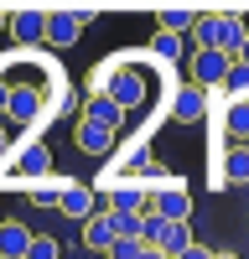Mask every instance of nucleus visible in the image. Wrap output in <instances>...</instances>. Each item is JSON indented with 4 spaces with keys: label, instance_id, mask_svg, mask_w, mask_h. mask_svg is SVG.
Instances as JSON below:
<instances>
[{
    "label": "nucleus",
    "instance_id": "28",
    "mask_svg": "<svg viewBox=\"0 0 249 259\" xmlns=\"http://www.w3.org/2000/svg\"><path fill=\"white\" fill-rule=\"evenodd\" d=\"M6 94H11V83H0V114H6Z\"/></svg>",
    "mask_w": 249,
    "mask_h": 259
},
{
    "label": "nucleus",
    "instance_id": "14",
    "mask_svg": "<svg viewBox=\"0 0 249 259\" xmlns=\"http://www.w3.org/2000/svg\"><path fill=\"white\" fill-rule=\"evenodd\" d=\"M109 202H114L109 212H135V218H145V212H151V192H145V187H124V192H114Z\"/></svg>",
    "mask_w": 249,
    "mask_h": 259
},
{
    "label": "nucleus",
    "instance_id": "10",
    "mask_svg": "<svg viewBox=\"0 0 249 259\" xmlns=\"http://www.w3.org/2000/svg\"><path fill=\"white\" fill-rule=\"evenodd\" d=\"M73 140H78V150H89V156H104V150L114 145V130H104L94 119H78L73 124Z\"/></svg>",
    "mask_w": 249,
    "mask_h": 259
},
{
    "label": "nucleus",
    "instance_id": "7",
    "mask_svg": "<svg viewBox=\"0 0 249 259\" xmlns=\"http://www.w3.org/2000/svg\"><path fill=\"white\" fill-rule=\"evenodd\" d=\"M6 26H11V36H21V41H42V31H47V11L21 6V11L6 16Z\"/></svg>",
    "mask_w": 249,
    "mask_h": 259
},
{
    "label": "nucleus",
    "instance_id": "29",
    "mask_svg": "<svg viewBox=\"0 0 249 259\" xmlns=\"http://www.w3.org/2000/svg\"><path fill=\"white\" fill-rule=\"evenodd\" d=\"M6 16H11V11H0V26H6ZM0 36H6V31H0Z\"/></svg>",
    "mask_w": 249,
    "mask_h": 259
},
{
    "label": "nucleus",
    "instance_id": "1",
    "mask_svg": "<svg viewBox=\"0 0 249 259\" xmlns=\"http://www.w3.org/2000/svg\"><path fill=\"white\" fill-rule=\"evenodd\" d=\"M89 21H94L89 6H57V11H47V31H42V41H47V47H73Z\"/></svg>",
    "mask_w": 249,
    "mask_h": 259
},
{
    "label": "nucleus",
    "instance_id": "13",
    "mask_svg": "<svg viewBox=\"0 0 249 259\" xmlns=\"http://www.w3.org/2000/svg\"><path fill=\"white\" fill-rule=\"evenodd\" d=\"M83 119H94V124H104V130H119V124H124V109H119L114 99L94 94V99H89V109H83Z\"/></svg>",
    "mask_w": 249,
    "mask_h": 259
},
{
    "label": "nucleus",
    "instance_id": "26",
    "mask_svg": "<svg viewBox=\"0 0 249 259\" xmlns=\"http://www.w3.org/2000/svg\"><path fill=\"white\" fill-rule=\"evenodd\" d=\"M6 150H11V130L0 124V156H6Z\"/></svg>",
    "mask_w": 249,
    "mask_h": 259
},
{
    "label": "nucleus",
    "instance_id": "20",
    "mask_svg": "<svg viewBox=\"0 0 249 259\" xmlns=\"http://www.w3.org/2000/svg\"><path fill=\"white\" fill-rule=\"evenodd\" d=\"M223 89L234 94V99H249V68H244V62H228V73H223Z\"/></svg>",
    "mask_w": 249,
    "mask_h": 259
},
{
    "label": "nucleus",
    "instance_id": "3",
    "mask_svg": "<svg viewBox=\"0 0 249 259\" xmlns=\"http://www.w3.org/2000/svg\"><path fill=\"white\" fill-rule=\"evenodd\" d=\"M6 114L16 124H42V94L26 89V83H11V94H6Z\"/></svg>",
    "mask_w": 249,
    "mask_h": 259
},
{
    "label": "nucleus",
    "instance_id": "18",
    "mask_svg": "<svg viewBox=\"0 0 249 259\" xmlns=\"http://www.w3.org/2000/svg\"><path fill=\"white\" fill-rule=\"evenodd\" d=\"M223 182H249V145H234L228 150V161H223Z\"/></svg>",
    "mask_w": 249,
    "mask_h": 259
},
{
    "label": "nucleus",
    "instance_id": "15",
    "mask_svg": "<svg viewBox=\"0 0 249 259\" xmlns=\"http://www.w3.org/2000/svg\"><path fill=\"white\" fill-rule=\"evenodd\" d=\"M192 21H197V11H187V6H161V11H156V26H161V31H177V36L192 26Z\"/></svg>",
    "mask_w": 249,
    "mask_h": 259
},
{
    "label": "nucleus",
    "instance_id": "2",
    "mask_svg": "<svg viewBox=\"0 0 249 259\" xmlns=\"http://www.w3.org/2000/svg\"><path fill=\"white\" fill-rule=\"evenodd\" d=\"M239 47H244V21L234 11H213V52H223L228 62H239Z\"/></svg>",
    "mask_w": 249,
    "mask_h": 259
},
{
    "label": "nucleus",
    "instance_id": "23",
    "mask_svg": "<svg viewBox=\"0 0 249 259\" xmlns=\"http://www.w3.org/2000/svg\"><path fill=\"white\" fill-rule=\"evenodd\" d=\"M26 259H57V239H47V233H31Z\"/></svg>",
    "mask_w": 249,
    "mask_h": 259
},
{
    "label": "nucleus",
    "instance_id": "8",
    "mask_svg": "<svg viewBox=\"0 0 249 259\" xmlns=\"http://www.w3.org/2000/svg\"><path fill=\"white\" fill-rule=\"evenodd\" d=\"M31 249V228L16 218H0V259H26Z\"/></svg>",
    "mask_w": 249,
    "mask_h": 259
},
{
    "label": "nucleus",
    "instance_id": "5",
    "mask_svg": "<svg viewBox=\"0 0 249 259\" xmlns=\"http://www.w3.org/2000/svg\"><path fill=\"white\" fill-rule=\"evenodd\" d=\"M151 212L156 218H166V223H187V212H192V197L172 182L166 192H151Z\"/></svg>",
    "mask_w": 249,
    "mask_h": 259
},
{
    "label": "nucleus",
    "instance_id": "6",
    "mask_svg": "<svg viewBox=\"0 0 249 259\" xmlns=\"http://www.w3.org/2000/svg\"><path fill=\"white\" fill-rule=\"evenodd\" d=\"M202 114H208V94L192 89V83H182V89L172 94V119H177V124H197Z\"/></svg>",
    "mask_w": 249,
    "mask_h": 259
},
{
    "label": "nucleus",
    "instance_id": "27",
    "mask_svg": "<svg viewBox=\"0 0 249 259\" xmlns=\"http://www.w3.org/2000/svg\"><path fill=\"white\" fill-rule=\"evenodd\" d=\"M239 62H244V68H249V31H244V47H239Z\"/></svg>",
    "mask_w": 249,
    "mask_h": 259
},
{
    "label": "nucleus",
    "instance_id": "30",
    "mask_svg": "<svg viewBox=\"0 0 249 259\" xmlns=\"http://www.w3.org/2000/svg\"><path fill=\"white\" fill-rule=\"evenodd\" d=\"M213 259H239V254H213Z\"/></svg>",
    "mask_w": 249,
    "mask_h": 259
},
{
    "label": "nucleus",
    "instance_id": "16",
    "mask_svg": "<svg viewBox=\"0 0 249 259\" xmlns=\"http://www.w3.org/2000/svg\"><path fill=\"white\" fill-rule=\"evenodd\" d=\"M151 57L161 62V68H172V62L182 57V36H177V31H156V36H151Z\"/></svg>",
    "mask_w": 249,
    "mask_h": 259
},
{
    "label": "nucleus",
    "instance_id": "19",
    "mask_svg": "<svg viewBox=\"0 0 249 259\" xmlns=\"http://www.w3.org/2000/svg\"><path fill=\"white\" fill-rule=\"evenodd\" d=\"M228 135L239 145L249 140V99H234V109H228Z\"/></svg>",
    "mask_w": 249,
    "mask_h": 259
},
{
    "label": "nucleus",
    "instance_id": "4",
    "mask_svg": "<svg viewBox=\"0 0 249 259\" xmlns=\"http://www.w3.org/2000/svg\"><path fill=\"white\" fill-rule=\"evenodd\" d=\"M223 73H228V57L223 52H213V47H208V52H197L192 57V89H223Z\"/></svg>",
    "mask_w": 249,
    "mask_h": 259
},
{
    "label": "nucleus",
    "instance_id": "25",
    "mask_svg": "<svg viewBox=\"0 0 249 259\" xmlns=\"http://www.w3.org/2000/svg\"><path fill=\"white\" fill-rule=\"evenodd\" d=\"M182 259H213V254H208V244H192V249H187Z\"/></svg>",
    "mask_w": 249,
    "mask_h": 259
},
{
    "label": "nucleus",
    "instance_id": "11",
    "mask_svg": "<svg viewBox=\"0 0 249 259\" xmlns=\"http://www.w3.org/2000/svg\"><path fill=\"white\" fill-rule=\"evenodd\" d=\"M114 244V212H94L89 223H83V249H109Z\"/></svg>",
    "mask_w": 249,
    "mask_h": 259
},
{
    "label": "nucleus",
    "instance_id": "17",
    "mask_svg": "<svg viewBox=\"0 0 249 259\" xmlns=\"http://www.w3.org/2000/svg\"><path fill=\"white\" fill-rule=\"evenodd\" d=\"M16 166H21V177H31V182H36V177H47V166H52V161H47V145H26Z\"/></svg>",
    "mask_w": 249,
    "mask_h": 259
},
{
    "label": "nucleus",
    "instance_id": "9",
    "mask_svg": "<svg viewBox=\"0 0 249 259\" xmlns=\"http://www.w3.org/2000/svg\"><path fill=\"white\" fill-rule=\"evenodd\" d=\"M57 212H62V218H78V223H89V218H94V192L83 187V182H73V187L57 197Z\"/></svg>",
    "mask_w": 249,
    "mask_h": 259
},
{
    "label": "nucleus",
    "instance_id": "24",
    "mask_svg": "<svg viewBox=\"0 0 249 259\" xmlns=\"http://www.w3.org/2000/svg\"><path fill=\"white\" fill-rule=\"evenodd\" d=\"M114 239H140V218L135 212H114Z\"/></svg>",
    "mask_w": 249,
    "mask_h": 259
},
{
    "label": "nucleus",
    "instance_id": "12",
    "mask_svg": "<svg viewBox=\"0 0 249 259\" xmlns=\"http://www.w3.org/2000/svg\"><path fill=\"white\" fill-rule=\"evenodd\" d=\"M68 187H73V182H68V177H52V171H47V177H36V182H26V192H31L36 207H57V197H62Z\"/></svg>",
    "mask_w": 249,
    "mask_h": 259
},
{
    "label": "nucleus",
    "instance_id": "22",
    "mask_svg": "<svg viewBox=\"0 0 249 259\" xmlns=\"http://www.w3.org/2000/svg\"><path fill=\"white\" fill-rule=\"evenodd\" d=\"M104 254H109V259H140L145 254V239H114Z\"/></svg>",
    "mask_w": 249,
    "mask_h": 259
},
{
    "label": "nucleus",
    "instance_id": "21",
    "mask_svg": "<svg viewBox=\"0 0 249 259\" xmlns=\"http://www.w3.org/2000/svg\"><path fill=\"white\" fill-rule=\"evenodd\" d=\"M187 31H192L197 52H208V47H213V11H197V21H192V26H187Z\"/></svg>",
    "mask_w": 249,
    "mask_h": 259
}]
</instances>
